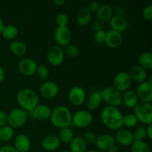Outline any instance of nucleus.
Segmentation results:
<instances>
[{
    "instance_id": "24",
    "label": "nucleus",
    "mask_w": 152,
    "mask_h": 152,
    "mask_svg": "<svg viewBox=\"0 0 152 152\" xmlns=\"http://www.w3.org/2000/svg\"><path fill=\"white\" fill-rule=\"evenodd\" d=\"M136 91L132 89H129L123 94V104L126 108L129 109H134L139 102Z\"/></svg>"
},
{
    "instance_id": "40",
    "label": "nucleus",
    "mask_w": 152,
    "mask_h": 152,
    "mask_svg": "<svg viewBox=\"0 0 152 152\" xmlns=\"http://www.w3.org/2000/svg\"><path fill=\"white\" fill-rule=\"evenodd\" d=\"M94 39L97 44H104V43H105V39H106V31H105L104 30L96 31V32H95Z\"/></svg>"
},
{
    "instance_id": "51",
    "label": "nucleus",
    "mask_w": 152,
    "mask_h": 152,
    "mask_svg": "<svg viewBox=\"0 0 152 152\" xmlns=\"http://www.w3.org/2000/svg\"><path fill=\"white\" fill-rule=\"evenodd\" d=\"M86 152H99V151L97 150H94V149H91V150H88Z\"/></svg>"
},
{
    "instance_id": "14",
    "label": "nucleus",
    "mask_w": 152,
    "mask_h": 152,
    "mask_svg": "<svg viewBox=\"0 0 152 152\" xmlns=\"http://www.w3.org/2000/svg\"><path fill=\"white\" fill-rule=\"evenodd\" d=\"M114 139L116 142L122 146L132 145V144L134 141L132 131L128 129H123V128H121L117 131Z\"/></svg>"
},
{
    "instance_id": "21",
    "label": "nucleus",
    "mask_w": 152,
    "mask_h": 152,
    "mask_svg": "<svg viewBox=\"0 0 152 152\" xmlns=\"http://www.w3.org/2000/svg\"><path fill=\"white\" fill-rule=\"evenodd\" d=\"M13 147L19 152H29L31 148V140L25 134H19L15 137Z\"/></svg>"
},
{
    "instance_id": "32",
    "label": "nucleus",
    "mask_w": 152,
    "mask_h": 152,
    "mask_svg": "<svg viewBox=\"0 0 152 152\" xmlns=\"http://www.w3.org/2000/svg\"><path fill=\"white\" fill-rule=\"evenodd\" d=\"M14 136V129L8 125L0 128V141L8 142L11 140Z\"/></svg>"
},
{
    "instance_id": "33",
    "label": "nucleus",
    "mask_w": 152,
    "mask_h": 152,
    "mask_svg": "<svg viewBox=\"0 0 152 152\" xmlns=\"http://www.w3.org/2000/svg\"><path fill=\"white\" fill-rule=\"evenodd\" d=\"M137 124L138 120L133 113H129L126 115H123V125L126 127V129H129L135 128L137 126Z\"/></svg>"
},
{
    "instance_id": "25",
    "label": "nucleus",
    "mask_w": 152,
    "mask_h": 152,
    "mask_svg": "<svg viewBox=\"0 0 152 152\" xmlns=\"http://www.w3.org/2000/svg\"><path fill=\"white\" fill-rule=\"evenodd\" d=\"M96 18L100 22H109L114 16V10L111 5L108 4H101L99 10L96 13Z\"/></svg>"
},
{
    "instance_id": "7",
    "label": "nucleus",
    "mask_w": 152,
    "mask_h": 152,
    "mask_svg": "<svg viewBox=\"0 0 152 152\" xmlns=\"http://www.w3.org/2000/svg\"><path fill=\"white\" fill-rule=\"evenodd\" d=\"M93 123V115L88 110L81 109L72 114L71 125L78 129H85L88 127Z\"/></svg>"
},
{
    "instance_id": "38",
    "label": "nucleus",
    "mask_w": 152,
    "mask_h": 152,
    "mask_svg": "<svg viewBox=\"0 0 152 152\" xmlns=\"http://www.w3.org/2000/svg\"><path fill=\"white\" fill-rule=\"evenodd\" d=\"M55 21H56L57 27H68V23H69V18L68 15L65 13H60L56 16Z\"/></svg>"
},
{
    "instance_id": "10",
    "label": "nucleus",
    "mask_w": 152,
    "mask_h": 152,
    "mask_svg": "<svg viewBox=\"0 0 152 152\" xmlns=\"http://www.w3.org/2000/svg\"><path fill=\"white\" fill-rule=\"evenodd\" d=\"M86 91L80 86H74L68 92V101L73 106H81L86 102Z\"/></svg>"
},
{
    "instance_id": "12",
    "label": "nucleus",
    "mask_w": 152,
    "mask_h": 152,
    "mask_svg": "<svg viewBox=\"0 0 152 152\" xmlns=\"http://www.w3.org/2000/svg\"><path fill=\"white\" fill-rule=\"evenodd\" d=\"M54 39L57 44L56 45L65 47L71 42V30L68 27H56L54 31Z\"/></svg>"
},
{
    "instance_id": "3",
    "label": "nucleus",
    "mask_w": 152,
    "mask_h": 152,
    "mask_svg": "<svg viewBox=\"0 0 152 152\" xmlns=\"http://www.w3.org/2000/svg\"><path fill=\"white\" fill-rule=\"evenodd\" d=\"M16 101L20 108L26 112H31L39 104V97L31 88H22L16 94Z\"/></svg>"
},
{
    "instance_id": "37",
    "label": "nucleus",
    "mask_w": 152,
    "mask_h": 152,
    "mask_svg": "<svg viewBox=\"0 0 152 152\" xmlns=\"http://www.w3.org/2000/svg\"><path fill=\"white\" fill-rule=\"evenodd\" d=\"M63 51L65 55L71 58L77 57L80 53V50L78 48L72 44H69L65 46V48L63 49Z\"/></svg>"
},
{
    "instance_id": "13",
    "label": "nucleus",
    "mask_w": 152,
    "mask_h": 152,
    "mask_svg": "<svg viewBox=\"0 0 152 152\" xmlns=\"http://www.w3.org/2000/svg\"><path fill=\"white\" fill-rule=\"evenodd\" d=\"M59 86L55 82L45 81L39 88V93L45 99H53L59 94Z\"/></svg>"
},
{
    "instance_id": "17",
    "label": "nucleus",
    "mask_w": 152,
    "mask_h": 152,
    "mask_svg": "<svg viewBox=\"0 0 152 152\" xmlns=\"http://www.w3.org/2000/svg\"><path fill=\"white\" fill-rule=\"evenodd\" d=\"M132 81L140 83L148 80V72L139 65H132L128 71Z\"/></svg>"
},
{
    "instance_id": "9",
    "label": "nucleus",
    "mask_w": 152,
    "mask_h": 152,
    "mask_svg": "<svg viewBox=\"0 0 152 152\" xmlns=\"http://www.w3.org/2000/svg\"><path fill=\"white\" fill-rule=\"evenodd\" d=\"M136 91L140 102L151 103L152 101V82L151 79L138 85Z\"/></svg>"
},
{
    "instance_id": "20",
    "label": "nucleus",
    "mask_w": 152,
    "mask_h": 152,
    "mask_svg": "<svg viewBox=\"0 0 152 152\" xmlns=\"http://www.w3.org/2000/svg\"><path fill=\"white\" fill-rule=\"evenodd\" d=\"M123 37L122 34L114 31L113 30H109L106 31V39L105 44L108 47L111 49H115L120 47L123 43Z\"/></svg>"
},
{
    "instance_id": "23",
    "label": "nucleus",
    "mask_w": 152,
    "mask_h": 152,
    "mask_svg": "<svg viewBox=\"0 0 152 152\" xmlns=\"http://www.w3.org/2000/svg\"><path fill=\"white\" fill-rule=\"evenodd\" d=\"M109 22L111 30L120 33V34L125 32L128 28L127 20L125 19L123 16L114 15L112 18L110 19Z\"/></svg>"
},
{
    "instance_id": "15",
    "label": "nucleus",
    "mask_w": 152,
    "mask_h": 152,
    "mask_svg": "<svg viewBox=\"0 0 152 152\" xmlns=\"http://www.w3.org/2000/svg\"><path fill=\"white\" fill-rule=\"evenodd\" d=\"M38 65L34 59L25 58L22 59L18 64L19 71L24 76H32L36 74Z\"/></svg>"
},
{
    "instance_id": "26",
    "label": "nucleus",
    "mask_w": 152,
    "mask_h": 152,
    "mask_svg": "<svg viewBox=\"0 0 152 152\" xmlns=\"http://www.w3.org/2000/svg\"><path fill=\"white\" fill-rule=\"evenodd\" d=\"M92 13L89 11L87 7H83L79 9L76 15V21L78 25L82 27L86 26L91 21Z\"/></svg>"
},
{
    "instance_id": "27",
    "label": "nucleus",
    "mask_w": 152,
    "mask_h": 152,
    "mask_svg": "<svg viewBox=\"0 0 152 152\" xmlns=\"http://www.w3.org/2000/svg\"><path fill=\"white\" fill-rule=\"evenodd\" d=\"M9 50L15 56H22L27 53L28 48L23 42L19 40H13L9 45Z\"/></svg>"
},
{
    "instance_id": "31",
    "label": "nucleus",
    "mask_w": 152,
    "mask_h": 152,
    "mask_svg": "<svg viewBox=\"0 0 152 152\" xmlns=\"http://www.w3.org/2000/svg\"><path fill=\"white\" fill-rule=\"evenodd\" d=\"M58 137L61 142H63L65 144H70V142L74 137V132L70 127L63 128V129H59Z\"/></svg>"
},
{
    "instance_id": "50",
    "label": "nucleus",
    "mask_w": 152,
    "mask_h": 152,
    "mask_svg": "<svg viewBox=\"0 0 152 152\" xmlns=\"http://www.w3.org/2000/svg\"><path fill=\"white\" fill-rule=\"evenodd\" d=\"M4 22H3L2 19H1V18L0 17V35H1V31H2V30H3V28H4Z\"/></svg>"
},
{
    "instance_id": "2",
    "label": "nucleus",
    "mask_w": 152,
    "mask_h": 152,
    "mask_svg": "<svg viewBox=\"0 0 152 152\" xmlns=\"http://www.w3.org/2000/svg\"><path fill=\"white\" fill-rule=\"evenodd\" d=\"M49 120L51 124L57 129L70 127L72 120V114L68 107L59 105L52 109Z\"/></svg>"
},
{
    "instance_id": "1",
    "label": "nucleus",
    "mask_w": 152,
    "mask_h": 152,
    "mask_svg": "<svg viewBox=\"0 0 152 152\" xmlns=\"http://www.w3.org/2000/svg\"><path fill=\"white\" fill-rule=\"evenodd\" d=\"M100 117L102 124L111 130L117 131L123 128V114L118 108L107 105L102 109Z\"/></svg>"
},
{
    "instance_id": "53",
    "label": "nucleus",
    "mask_w": 152,
    "mask_h": 152,
    "mask_svg": "<svg viewBox=\"0 0 152 152\" xmlns=\"http://www.w3.org/2000/svg\"><path fill=\"white\" fill-rule=\"evenodd\" d=\"M99 152H108V151H99Z\"/></svg>"
},
{
    "instance_id": "19",
    "label": "nucleus",
    "mask_w": 152,
    "mask_h": 152,
    "mask_svg": "<svg viewBox=\"0 0 152 152\" xmlns=\"http://www.w3.org/2000/svg\"><path fill=\"white\" fill-rule=\"evenodd\" d=\"M61 142L58 136L54 134L47 135L41 142V145L44 150L47 151H54L60 147Z\"/></svg>"
},
{
    "instance_id": "16",
    "label": "nucleus",
    "mask_w": 152,
    "mask_h": 152,
    "mask_svg": "<svg viewBox=\"0 0 152 152\" xmlns=\"http://www.w3.org/2000/svg\"><path fill=\"white\" fill-rule=\"evenodd\" d=\"M116 143L114 137L110 134H103L96 137L95 145L99 151H108Z\"/></svg>"
},
{
    "instance_id": "45",
    "label": "nucleus",
    "mask_w": 152,
    "mask_h": 152,
    "mask_svg": "<svg viewBox=\"0 0 152 152\" xmlns=\"http://www.w3.org/2000/svg\"><path fill=\"white\" fill-rule=\"evenodd\" d=\"M92 28H93L94 31L95 32L101 31V30H102V22H99V21H97V22H95L93 24V25H92Z\"/></svg>"
},
{
    "instance_id": "34",
    "label": "nucleus",
    "mask_w": 152,
    "mask_h": 152,
    "mask_svg": "<svg viewBox=\"0 0 152 152\" xmlns=\"http://www.w3.org/2000/svg\"><path fill=\"white\" fill-rule=\"evenodd\" d=\"M132 152H151L149 145L145 141H134L131 145Z\"/></svg>"
},
{
    "instance_id": "29",
    "label": "nucleus",
    "mask_w": 152,
    "mask_h": 152,
    "mask_svg": "<svg viewBox=\"0 0 152 152\" xmlns=\"http://www.w3.org/2000/svg\"><path fill=\"white\" fill-rule=\"evenodd\" d=\"M19 34V30L17 27L13 25H4L2 31H1V37L8 41H13L17 37Z\"/></svg>"
},
{
    "instance_id": "18",
    "label": "nucleus",
    "mask_w": 152,
    "mask_h": 152,
    "mask_svg": "<svg viewBox=\"0 0 152 152\" xmlns=\"http://www.w3.org/2000/svg\"><path fill=\"white\" fill-rule=\"evenodd\" d=\"M51 111L52 109L49 105L45 104H39L31 113L35 120L45 121L50 119Z\"/></svg>"
},
{
    "instance_id": "43",
    "label": "nucleus",
    "mask_w": 152,
    "mask_h": 152,
    "mask_svg": "<svg viewBox=\"0 0 152 152\" xmlns=\"http://www.w3.org/2000/svg\"><path fill=\"white\" fill-rule=\"evenodd\" d=\"M7 125V114L4 111H0V128Z\"/></svg>"
},
{
    "instance_id": "6",
    "label": "nucleus",
    "mask_w": 152,
    "mask_h": 152,
    "mask_svg": "<svg viewBox=\"0 0 152 152\" xmlns=\"http://www.w3.org/2000/svg\"><path fill=\"white\" fill-rule=\"evenodd\" d=\"M28 117V112L20 108H14L7 114V125L13 129H18L25 124Z\"/></svg>"
},
{
    "instance_id": "47",
    "label": "nucleus",
    "mask_w": 152,
    "mask_h": 152,
    "mask_svg": "<svg viewBox=\"0 0 152 152\" xmlns=\"http://www.w3.org/2000/svg\"><path fill=\"white\" fill-rule=\"evenodd\" d=\"M4 78H5V71L0 66V83H1L4 80Z\"/></svg>"
},
{
    "instance_id": "30",
    "label": "nucleus",
    "mask_w": 152,
    "mask_h": 152,
    "mask_svg": "<svg viewBox=\"0 0 152 152\" xmlns=\"http://www.w3.org/2000/svg\"><path fill=\"white\" fill-rule=\"evenodd\" d=\"M69 145L71 152H86L87 151V144L81 137H74Z\"/></svg>"
},
{
    "instance_id": "52",
    "label": "nucleus",
    "mask_w": 152,
    "mask_h": 152,
    "mask_svg": "<svg viewBox=\"0 0 152 152\" xmlns=\"http://www.w3.org/2000/svg\"><path fill=\"white\" fill-rule=\"evenodd\" d=\"M61 152H71L70 150H63V151H62Z\"/></svg>"
},
{
    "instance_id": "11",
    "label": "nucleus",
    "mask_w": 152,
    "mask_h": 152,
    "mask_svg": "<svg viewBox=\"0 0 152 152\" xmlns=\"http://www.w3.org/2000/svg\"><path fill=\"white\" fill-rule=\"evenodd\" d=\"M48 63L52 66H59L63 62L65 53L63 48L58 45H53L48 49L46 54Z\"/></svg>"
},
{
    "instance_id": "41",
    "label": "nucleus",
    "mask_w": 152,
    "mask_h": 152,
    "mask_svg": "<svg viewBox=\"0 0 152 152\" xmlns=\"http://www.w3.org/2000/svg\"><path fill=\"white\" fill-rule=\"evenodd\" d=\"M142 16L145 21L151 22L152 21V5L148 4L145 6L142 10Z\"/></svg>"
},
{
    "instance_id": "46",
    "label": "nucleus",
    "mask_w": 152,
    "mask_h": 152,
    "mask_svg": "<svg viewBox=\"0 0 152 152\" xmlns=\"http://www.w3.org/2000/svg\"><path fill=\"white\" fill-rule=\"evenodd\" d=\"M145 129H146V137L149 140H152V124L148 125L145 127Z\"/></svg>"
},
{
    "instance_id": "42",
    "label": "nucleus",
    "mask_w": 152,
    "mask_h": 152,
    "mask_svg": "<svg viewBox=\"0 0 152 152\" xmlns=\"http://www.w3.org/2000/svg\"><path fill=\"white\" fill-rule=\"evenodd\" d=\"M101 4H99L98 1H91L89 3L88 6V9L89 10V11L91 12V13H96L97 12V10H99V7H100Z\"/></svg>"
},
{
    "instance_id": "5",
    "label": "nucleus",
    "mask_w": 152,
    "mask_h": 152,
    "mask_svg": "<svg viewBox=\"0 0 152 152\" xmlns=\"http://www.w3.org/2000/svg\"><path fill=\"white\" fill-rule=\"evenodd\" d=\"M134 114L137 117L138 123L143 125L152 124V105L151 103L139 102L134 108Z\"/></svg>"
},
{
    "instance_id": "4",
    "label": "nucleus",
    "mask_w": 152,
    "mask_h": 152,
    "mask_svg": "<svg viewBox=\"0 0 152 152\" xmlns=\"http://www.w3.org/2000/svg\"><path fill=\"white\" fill-rule=\"evenodd\" d=\"M99 91L102 101H105L109 106L118 108L123 104V93L113 86H108Z\"/></svg>"
},
{
    "instance_id": "44",
    "label": "nucleus",
    "mask_w": 152,
    "mask_h": 152,
    "mask_svg": "<svg viewBox=\"0 0 152 152\" xmlns=\"http://www.w3.org/2000/svg\"><path fill=\"white\" fill-rule=\"evenodd\" d=\"M0 152H19V151H18L13 146L5 145H2V146L0 148Z\"/></svg>"
},
{
    "instance_id": "35",
    "label": "nucleus",
    "mask_w": 152,
    "mask_h": 152,
    "mask_svg": "<svg viewBox=\"0 0 152 152\" xmlns=\"http://www.w3.org/2000/svg\"><path fill=\"white\" fill-rule=\"evenodd\" d=\"M132 133L134 141H143L146 138V129L143 126H136Z\"/></svg>"
},
{
    "instance_id": "39",
    "label": "nucleus",
    "mask_w": 152,
    "mask_h": 152,
    "mask_svg": "<svg viewBox=\"0 0 152 152\" xmlns=\"http://www.w3.org/2000/svg\"><path fill=\"white\" fill-rule=\"evenodd\" d=\"M97 136L96 135V134L94 133L93 132H86L83 134V136L82 137V138L83 139V140L85 141L87 145H92V144H95L96 142V140Z\"/></svg>"
},
{
    "instance_id": "28",
    "label": "nucleus",
    "mask_w": 152,
    "mask_h": 152,
    "mask_svg": "<svg viewBox=\"0 0 152 152\" xmlns=\"http://www.w3.org/2000/svg\"><path fill=\"white\" fill-rule=\"evenodd\" d=\"M146 71L152 69V53L151 51H144L138 57V64Z\"/></svg>"
},
{
    "instance_id": "8",
    "label": "nucleus",
    "mask_w": 152,
    "mask_h": 152,
    "mask_svg": "<svg viewBox=\"0 0 152 152\" xmlns=\"http://www.w3.org/2000/svg\"><path fill=\"white\" fill-rule=\"evenodd\" d=\"M132 80L128 71H122L117 73L113 80V87L121 93L130 89Z\"/></svg>"
},
{
    "instance_id": "36",
    "label": "nucleus",
    "mask_w": 152,
    "mask_h": 152,
    "mask_svg": "<svg viewBox=\"0 0 152 152\" xmlns=\"http://www.w3.org/2000/svg\"><path fill=\"white\" fill-rule=\"evenodd\" d=\"M36 74L39 79L42 80H45L48 78L49 75H50V71H49L48 68L44 65H38L36 71Z\"/></svg>"
},
{
    "instance_id": "48",
    "label": "nucleus",
    "mask_w": 152,
    "mask_h": 152,
    "mask_svg": "<svg viewBox=\"0 0 152 152\" xmlns=\"http://www.w3.org/2000/svg\"><path fill=\"white\" fill-rule=\"evenodd\" d=\"M53 3L57 6H62L65 3V0H53Z\"/></svg>"
},
{
    "instance_id": "49",
    "label": "nucleus",
    "mask_w": 152,
    "mask_h": 152,
    "mask_svg": "<svg viewBox=\"0 0 152 152\" xmlns=\"http://www.w3.org/2000/svg\"><path fill=\"white\" fill-rule=\"evenodd\" d=\"M108 152H120V151H119L118 147H117L116 145H114V146H112L109 150H108Z\"/></svg>"
},
{
    "instance_id": "22",
    "label": "nucleus",
    "mask_w": 152,
    "mask_h": 152,
    "mask_svg": "<svg viewBox=\"0 0 152 152\" xmlns=\"http://www.w3.org/2000/svg\"><path fill=\"white\" fill-rule=\"evenodd\" d=\"M85 102H86L87 108L90 111H95L99 108L102 102V98L100 91H95L91 92L88 96V97H86Z\"/></svg>"
}]
</instances>
